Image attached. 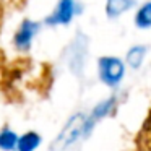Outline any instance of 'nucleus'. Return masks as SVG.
<instances>
[{"label":"nucleus","instance_id":"0eeeda50","mask_svg":"<svg viewBox=\"0 0 151 151\" xmlns=\"http://www.w3.org/2000/svg\"><path fill=\"white\" fill-rule=\"evenodd\" d=\"M112 104H114V99H109V101H106V102H102V104H99L98 107L94 109V112H93V115L89 117V120L85 124V132H88L89 130V127H93V124H94L98 119H101L102 115H106L109 111L112 109Z\"/></svg>","mask_w":151,"mask_h":151},{"label":"nucleus","instance_id":"6e6552de","mask_svg":"<svg viewBox=\"0 0 151 151\" xmlns=\"http://www.w3.org/2000/svg\"><path fill=\"white\" fill-rule=\"evenodd\" d=\"M130 7H132V0H107L106 10H107L109 17H117Z\"/></svg>","mask_w":151,"mask_h":151},{"label":"nucleus","instance_id":"f03ea898","mask_svg":"<svg viewBox=\"0 0 151 151\" xmlns=\"http://www.w3.org/2000/svg\"><path fill=\"white\" fill-rule=\"evenodd\" d=\"M99 73L101 80L109 86H115L124 76V65L119 59L104 57L99 60Z\"/></svg>","mask_w":151,"mask_h":151},{"label":"nucleus","instance_id":"423d86ee","mask_svg":"<svg viewBox=\"0 0 151 151\" xmlns=\"http://www.w3.org/2000/svg\"><path fill=\"white\" fill-rule=\"evenodd\" d=\"M41 138L39 135H36L34 132H29V133L23 135V137L18 140L17 146L20 151H34L37 148V145H39Z\"/></svg>","mask_w":151,"mask_h":151},{"label":"nucleus","instance_id":"f257e3e1","mask_svg":"<svg viewBox=\"0 0 151 151\" xmlns=\"http://www.w3.org/2000/svg\"><path fill=\"white\" fill-rule=\"evenodd\" d=\"M81 132H85V117L83 115H75L68 120V124L60 132V135L55 138V141L50 145V148L54 151H63L80 137Z\"/></svg>","mask_w":151,"mask_h":151},{"label":"nucleus","instance_id":"39448f33","mask_svg":"<svg viewBox=\"0 0 151 151\" xmlns=\"http://www.w3.org/2000/svg\"><path fill=\"white\" fill-rule=\"evenodd\" d=\"M34 31H36V24L29 23V21H26V23L21 26V29L17 33V37H15V44H17L20 49H26L28 46H29V41L31 37H33Z\"/></svg>","mask_w":151,"mask_h":151},{"label":"nucleus","instance_id":"20e7f679","mask_svg":"<svg viewBox=\"0 0 151 151\" xmlns=\"http://www.w3.org/2000/svg\"><path fill=\"white\" fill-rule=\"evenodd\" d=\"M72 13H73V2L72 0H62L60 5L57 7L55 13L47 20V23H67L70 21L72 18Z\"/></svg>","mask_w":151,"mask_h":151},{"label":"nucleus","instance_id":"9d476101","mask_svg":"<svg viewBox=\"0 0 151 151\" xmlns=\"http://www.w3.org/2000/svg\"><path fill=\"white\" fill-rule=\"evenodd\" d=\"M137 24L140 28L151 26V4H146L140 8V12L137 13Z\"/></svg>","mask_w":151,"mask_h":151},{"label":"nucleus","instance_id":"1a4fd4ad","mask_svg":"<svg viewBox=\"0 0 151 151\" xmlns=\"http://www.w3.org/2000/svg\"><path fill=\"white\" fill-rule=\"evenodd\" d=\"M18 143V137L13 133V132L10 130H4L2 133H0V148L5 151H10L13 150L15 146H17Z\"/></svg>","mask_w":151,"mask_h":151},{"label":"nucleus","instance_id":"7ed1b4c3","mask_svg":"<svg viewBox=\"0 0 151 151\" xmlns=\"http://www.w3.org/2000/svg\"><path fill=\"white\" fill-rule=\"evenodd\" d=\"M137 148L138 151H151V111L148 112L143 125L137 137Z\"/></svg>","mask_w":151,"mask_h":151},{"label":"nucleus","instance_id":"9b49d317","mask_svg":"<svg viewBox=\"0 0 151 151\" xmlns=\"http://www.w3.org/2000/svg\"><path fill=\"white\" fill-rule=\"evenodd\" d=\"M143 55H145V49H143V47H133V49L128 52V55H127L128 63L137 68V67H140L141 60H143Z\"/></svg>","mask_w":151,"mask_h":151}]
</instances>
